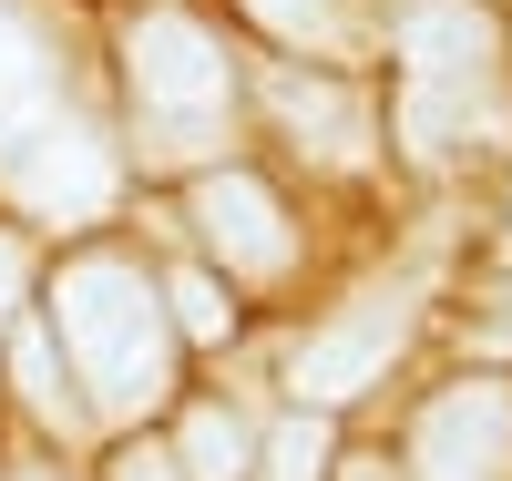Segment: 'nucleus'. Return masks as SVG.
<instances>
[{"label": "nucleus", "instance_id": "nucleus-9", "mask_svg": "<svg viewBox=\"0 0 512 481\" xmlns=\"http://www.w3.org/2000/svg\"><path fill=\"white\" fill-rule=\"evenodd\" d=\"M41 123H62V52L21 0H0V154L31 144Z\"/></svg>", "mask_w": 512, "mask_h": 481}, {"label": "nucleus", "instance_id": "nucleus-8", "mask_svg": "<svg viewBox=\"0 0 512 481\" xmlns=\"http://www.w3.org/2000/svg\"><path fill=\"white\" fill-rule=\"evenodd\" d=\"M267 113L297 134V154H318V164H369V144H379L359 82H338L328 62H277L267 72Z\"/></svg>", "mask_w": 512, "mask_h": 481}, {"label": "nucleus", "instance_id": "nucleus-13", "mask_svg": "<svg viewBox=\"0 0 512 481\" xmlns=\"http://www.w3.org/2000/svg\"><path fill=\"white\" fill-rule=\"evenodd\" d=\"M11 379H21V400H31L41 420H72V389H62V359H52V338H41V328H21V338H11Z\"/></svg>", "mask_w": 512, "mask_h": 481}, {"label": "nucleus", "instance_id": "nucleus-10", "mask_svg": "<svg viewBox=\"0 0 512 481\" xmlns=\"http://www.w3.org/2000/svg\"><path fill=\"white\" fill-rule=\"evenodd\" d=\"M175 471H185V481H256V430H246L226 400L185 410V430H175Z\"/></svg>", "mask_w": 512, "mask_h": 481}, {"label": "nucleus", "instance_id": "nucleus-7", "mask_svg": "<svg viewBox=\"0 0 512 481\" xmlns=\"http://www.w3.org/2000/svg\"><path fill=\"white\" fill-rule=\"evenodd\" d=\"M400 82H512V41L492 0H390Z\"/></svg>", "mask_w": 512, "mask_h": 481}, {"label": "nucleus", "instance_id": "nucleus-6", "mask_svg": "<svg viewBox=\"0 0 512 481\" xmlns=\"http://www.w3.org/2000/svg\"><path fill=\"white\" fill-rule=\"evenodd\" d=\"M0 185H11L41 226H93V215L123 195V164H113V144L93 134V123H41L31 144H11L0 154Z\"/></svg>", "mask_w": 512, "mask_h": 481}, {"label": "nucleus", "instance_id": "nucleus-15", "mask_svg": "<svg viewBox=\"0 0 512 481\" xmlns=\"http://www.w3.org/2000/svg\"><path fill=\"white\" fill-rule=\"evenodd\" d=\"M103 481H185V471H175V451L134 441V451H113V471H103Z\"/></svg>", "mask_w": 512, "mask_h": 481}, {"label": "nucleus", "instance_id": "nucleus-3", "mask_svg": "<svg viewBox=\"0 0 512 481\" xmlns=\"http://www.w3.org/2000/svg\"><path fill=\"white\" fill-rule=\"evenodd\" d=\"M410 328H420V287L410 277H379V287L349 297V308H328L308 338L287 348L297 410H349V400H369V389L390 379V359L410 348Z\"/></svg>", "mask_w": 512, "mask_h": 481}, {"label": "nucleus", "instance_id": "nucleus-17", "mask_svg": "<svg viewBox=\"0 0 512 481\" xmlns=\"http://www.w3.org/2000/svg\"><path fill=\"white\" fill-rule=\"evenodd\" d=\"M21 481H72V471L62 461H21Z\"/></svg>", "mask_w": 512, "mask_h": 481}, {"label": "nucleus", "instance_id": "nucleus-11", "mask_svg": "<svg viewBox=\"0 0 512 481\" xmlns=\"http://www.w3.org/2000/svg\"><path fill=\"white\" fill-rule=\"evenodd\" d=\"M236 11L267 31V41H287V52H338V41H349V0H236Z\"/></svg>", "mask_w": 512, "mask_h": 481}, {"label": "nucleus", "instance_id": "nucleus-14", "mask_svg": "<svg viewBox=\"0 0 512 481\" xmlns=\"http://www.w3.org/2000/svg\"><path fill=\"white\" fill-rule=\"evenodd\" d=\"M164 318H175V338H226L236 328V308H226V287L216 277H164Z\"/></svg>", "mask_w": 512, "mask_h": 481}, {"label": "nucleus", "instance_id": "nucleus-12", "mask_svg": "<svg viewBox=\"0 0 512 481\" xmlns=\"http://www.w3.org/2000/svg\"><path fill=\"white\" fill-rule=\"evenodd\" d=\"M256 481H328V420L287 410L277 441H256Z\"/></svg>", "mask_w": 512, "mask_h": 481}, {"label": "nucleus", "instance_id": "nucleus-18", "mask_svg": "<svg viewBox=\"0 0 512 481\" xmlns=\"http://www.w3.org/2000/svg\"><path fill=\"white\" fill-rule=\"evenodd\" d=\"M502 256H512V195H502Z\"/></svg>", "mask_w": 512, "mask_h": 481}, {"label": "nucleus", "instance_id": "nucleus-5", "mask_svg": "<svg viewBox=\"0 0 512 481\" xmlns=\"http://www.w3.org/2000/svg\"><path fill=\"white\" fill-rule=\"evenodd\" d=\"M410 481H512V379L461 369L410 420Z\"/></svg>", "mask_w": 512, "mask_h": 481}, {"label": "nucleus", "instance_id": "nucleus-2", "mask_svg": "<svg viewBox=\"0 0 512 481\" xmlns=\"http://www.w3.org/2000/svg\"><path fill=\"white\" fill-rule=\"evenodd\" d=\"M123 82H134L144 164H185L205 144H226V123H236V52L185 11V0H154V11L123 31Z\"/></svg>", "mask_w": 512, "mask_h": 481}, {"label": "nucleus", "instance_id": "nucleus-16", "mask_svg": "<svg viewBox=\"0 0 512 481\" xmlns=\"http://www.w3.org/2000/svg\"><path fill=\"white\" fill-rule=\"evenodd\" d=\"M11 308H21V246L0 236V318H11Z\"/></svg>", "mask_w": 512, "mask_h": 481}, {"label": "nucleus", "instance_id": "nucleus-4", "mask_svg": "<svg viewBox=\"0 0 512 481\" xmlns=\"http://www.w3.org/2000/svg\"><path fill=\"white\" fill-rule=\"evenodd\" d=\"M185 226L226 267V287H287L297 277V246H308L297 215H287V195L267 185V174H246V164L195 174V185H185Z\"/></svg>", "mask_w": 512, "mask_h": 481}, {"label": "nucleus", "instance_id": "nucleus-1", "mask_svg": "<svg viewBox=\"0 0 512 481\" xmlns=\"http://www.w3.org/2000/svg\"><path fill=\"white\" fill-rule=\"evenodd\" d=\"M52 338H62V359L72 379L93 389V410L103 420H134L154 410L164 389H175V318H164V287L134 267V256H72V267L52 277Z\"/></svg>", "mask_w": 512, "mask_h": 481}]
</instances>
